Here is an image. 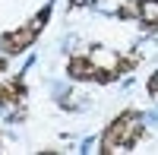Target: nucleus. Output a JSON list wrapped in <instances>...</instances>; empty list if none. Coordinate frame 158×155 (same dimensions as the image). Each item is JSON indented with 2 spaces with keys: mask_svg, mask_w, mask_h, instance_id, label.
<instances>
[{
  "mask_svg": "<svg viewBox=\"0 0 158 155\" xmlns=\"http://www.w3.org/2000/svg\"><path fill=\"white\" fill-rule=\"evenodd\" d=\"M136 63H139L136 54L123 57V54H117V51H111V48L95 44L89 54L70 57L67 60V73L76 82H114V79H120L123 73H130Z\"/></svg>",
  "mask_w": 158,
  "mask_h": 155,
  "instance_id": "1",
  "label": "nucleus"
},
{
  "mask_svg": "<svg viewBox=\"0 0 158 155\" xmlns=\"http://www.w3.org/2000/svg\"><path fill=\"white\" fill-rule=\"evenodd\" d=\"M22 101H25V82L19 76L0 86V108H19Z\"/></svg>",
  "mask_w": 158,
  "mask_h": 155,
  "instance_id": "5",
  "label": "nucleus"
},
{
  "mask_svg": "<svg viewBox=\"0 0 158 155\" xmlns=\"http://www.w3.org/2000/svg\"><path fill=\"white\" fill-rule=\"evenodd\" d=\"M146 89H149V95H152V98H158V70H155V73L149 76V82H146Z\"/></svg>",
  "mask_w": 158,
  "mask_h": 155,
  "instance_id": "6",
  "label": "nucleus"
},
{
  "mask_svg": "<svg viewBox=\"0 0 158 155\" xmlns=\"http://www.w3.org/2000/svg\"><path fill=\"white\" fill-rule=\"evenodd\" d=\"M117 19H136L146 32H158V0H123Z\"/></svg>",
  "mask_w": 158,
  "mask_h": 155,
  "instance_id": "4",
  "label": "nucleus"
},
{
  "mask_svg": "<svg viewBox=\"0 0 158 155\" xmlns=\"http://www.w3.org/2000/svg\"><path fill=\"white\" fill-rule=\"evenodd\" d=\"M3 70H6V54L0 57V73H3Z\"/></svg>",
  "mask_w": 158,
  "mask_h": 155,
  "instance_id": "8",
  "label": "nucleus"
},
{
  "mask_svg": "<svg viewBox=\"0 0 158 155\" xmlns=\"http://www.w3.org/2000/svg\"><path fill=\"white\" fill-rule=\"evenodd\" d=\"M48 19H51V6L38 10L29 22H22V25H19V29L3 32V35H0V54L16 57V54H22V51H29V48L38 41V35H41V29L48 25Z\"/></svg>",
  "mask_w": 158,
  "mask_h": 155,
  "instance_id": "3",
  "label": "nucleus"
},
{
  "mask_svg": "<svg viewBox=\"0 0 158 155\" xmlns=\"http://www.w3.org/2000/svg\"><path fill=\"white\" fill-rule=\"evenodd\" d=\"M70 3V10H82V6H95L98 0H67Z\"/></svg>",
  "mask_w": 158,
  "mask_h": 155,
  "instance_id": "7",
  "label": "nucleus"
},
{
  "mask_svg": "<svg viewBox=\"0 0 158 155\" xmlns=\"http://www.w3.org/2000/svg\"><path fill=\"white\" fill-rule=\"evenodd\" d=\"M0 146H3V143H0Z\"/></svg>",
  "mask_w": 158,
  "mask_h": 155,
  "instance_id": "9",
  "label": "nucleus"
},
{
  "mask_svg": "<svg viewBox=\"0 0 158 155\" xmlns=\"http://www.w3.org/2000/svg\"><path fill=\"white\" fill-rule=\"evenodd\" d=\"M146 136V120H142L139 111H120L117 117L104 127L101 133V143H98V152H127V149H136V143Z\"/></svg>",
  "mask_w": 158,
  "mask_h": 155,
  "instance_id": "2",
  "label": "nucleus"
}]
</instances>
